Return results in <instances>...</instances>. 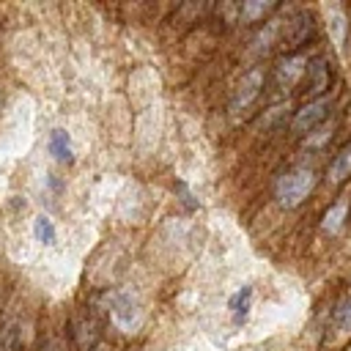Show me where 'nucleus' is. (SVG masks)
Instances as JSON below:
<instances>
[{
    "label": "nucleus",
    "mask_w": 351,
    "mask_h": 351,
    "mask_svg": "<svg viewBox=\"0 0 351 351\" xmlns=\"http://www.w3.org/2000/svg\"><path fill=\"white\" fill-rule=\"evenodd\" d=\"M315 184H318L315 170L299 165V167L285 170V173L277 178V184H274V197H277V203H280L282 208H296V206H302V203L313 195Z\"/></svg>",
    "instance_id": "f257e3e1"
},
{
    "label": "nucleus",
    "mask_w": 351,
    "mask_h": 351,
    "mask_svg": "<svg viewBox=\"0 0 351 351\" xmlns=\"http://www.w3.org/2000/svg\"><path fill=\"white\" fill-rule=\"evenodd\" d=\"M329 110H332V99H326V96L313 99V101H307L302 110H296V115H293V121H291V129H293L296 134H310V132L329 115Z\"/></svg>",
    "instance_id": "f03ea898"
},
{
    "label": "nucleus",
    "mask_w": 351,
    "mask_h": 351,
    "mask_svg": "<svg viewBox=\"0 0 351 351\" xmlns=\"http://www.w3.org/2000/svg\"><path fill=\"white\" fill-rule=\"evenodd\" d=\"M261 88H263V74L258 69H252L250 74H244L241 82H239V88H236V93H233V99H230V112L247 110L261 96Z\"/></svg>",
    "instance_id": "7ed1b4c3"
},
{
    "label": "nucleus",
    "mask_w": 351,
    "mask_h": 351,
    "mask_svg": "<svg viewBox=\"0 0 351 351\" xmlns=\"http://www.w3.org/2000/svg\"><path fill=\"white\" fill-rule=\"evenodd\" d=\"M307 58H302V55H291V58H285L280 66H277V88H293L304 74H307Z\"/></svg>",
    "instance_id": "20e7f679"
},
{
    "label": "nucleus",
    "mask_w": 351,
    "mask_h": 351,
    "mask_svg": "<svg viewBox=\"0 0 351 351\" xmlns=\"http://www.w3.org/2000/svg\"><path fill=\"white\" fill-rule=\"evenodd\" d=\"M49 154L63 165L74 162V148H71V137H69L66 129H52L49 132Z\"/></svg>",
    "instance_id": "39448f33"
},
{
    "label": "nucleus",
    "mask_w": 351,
    "mask_h": 351,
    "mask_svg": "<svg viewBox=\"0 0 351 351\" xmlns=\"http://www.w3.org/2000/svg\"><path fill=\"white\" fill-rule=\"evenodd\" d=\"M288 33H282V44L285 47H299L304 38H310L313 36V22H310V16L304 19V16H296L293 22H288Z\"/></svg>",
    "instance_id": "423d86ee"
},
{
    "label": "nucleus",
    "mask_w": 351,
    "mask_h": 351,
    "mask_svg": "<svg viewBox=\"0 0 351 351\" xmlns=\"http://www.w3.org/2000/svg\"><path fill=\"white\" fill-rule=\"evenodd\" d=\"M326 88H329V71H326L324 60L318 58L307 66V90H310V96H318Z\"/></svg>",
    "instance_id": "0eeeda50"
},
{
    "label": "nucleus",
    "mask_w": 351,
    "mask_h": 351,
    "mask_svg": "<svg viewBox=\"0 0 351 351\" xmlns=\"http://www.w3.org/2000/svg\"><path fill=\"white\" fill-rule=\"evenodd\" d=\"M250 302H252V288H250V285H244L241 291H236V293L230 296L228 310H230V315H233L236 324H244V321H247V315H250Z\"/></svg>",
    "instance_id": "6e6552de"
},
{
    "label": "nucleus",
    "mask_w": 351,
    "mask_h": 351,
    "mask_svg": "<svg viewBox=\"0 0 351 351\" xmlns=\"http://www.w3.org/2000/svg\"><path fill=\"white\" fill-rule=\"evenodd\" d=\"M346 217H348V200H337L326 208L324 214V230L326 233H340L343 225H346Z\"/></svg>",
    "instance_id": "1a4fd4ad"
},
{
    "label": "nucleus",
    "mask_w": 351,
    "mask_h": 351,
    "mask_svg": "<svg viewBox=\"0 0 351 351\" xmlns=\"http://www.w3.org/2000/svg\"><path fill=\"white\" fill-rule=\"evenodd\" d=\"M348 176H351V145H343V148L335 154L332 165H329V178H332L335 184H340V181H346Z\"/></svg>",
    "instance_id": "9d476101"
},
{
    "label": "nucleus",
    "mask_w": 351,
    "mask_h": 351,
    "mask_svg": "<svg viewBox=\"0 0 351 351\" xmlns=\"http://www.w3.org/2000/svg\"><path fill=\"white\" fill-rule=\"evenodd\" d=\"M33 236H36V241H41V244H55V239H58L55 222H52L47 214H38V217L33 219Z\"/></svg>",
    "instance_id": "9b49d317"
},
{
    "label": "nucleus",
    "mask_w": 351,
    "mask_h": 351,
    "mask_svg": "<svg viewBox=\"0 0 351 351\" xmlns=\"http://www.w3.org/2000/svg\"><path fill=\"white\" fill-rule=\"evenodd\" d=\"M274 8H277V3H241V5H239V14H241L244 22H255V19L266 16V14L274 11Z\"/></svg>",
    "instance_id": "f8f14e48"
},
{
    "label": "nucleus",
    "mask_w": 351,
    "mask_h": 351,
    "mask_svg": "<svg viewBox=\"0 0 351 351\" xmlns=\"http://www.w3.org/2000/svg\"><path fill=\"white\" fill-rule=\"evenodd\" d=\"M335 324H337V329H343V332L351 329V296H346V299L335 307Z\"/></svg>",
    "instance_id": "ddd939ff"
},
{
    "label": "nucleus",
    "mask_w": 351,
    "mask_h": 351,
    "mask_svg": "<svg viewBox=\"0 0 351 351\" xmlns=\"http://www.w3.org/2000/svg\"><path fill=\"white\" fill-rule=\"evenodd\" d=\"M178 192H181V200H184L189 208H195V200H192V195H189V189H186L184 184H178Z\"/></svg>",
    "instance_id": "4468645a"
},
{
    "label": "nucleus",
    "mask_w": 351,
    "mask_h": 351,
    "mask_svg": "<svg viewBox=\"0 0 351 351\" xmlns=\"http://www.w3.org/2000/svg\"><path fill=\"white\" fill-rule=\"evenodd\" d=\"M0 101H3V96H0Z\"/></svg>",
    "instance_id": "2eb2a0df"
}]
</instances>
